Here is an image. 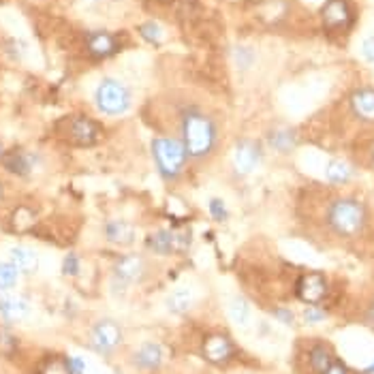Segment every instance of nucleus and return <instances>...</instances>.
<instances>
[{
    "mask_svg": "<svg viewBox=\"0 0 374 374\" xmlns=\"http://www.w3.org/2000/svg\"><path fill=\"white\" fill-rule=\"evenodd\" d=\"M139 32H142V36L146 39V41H150V43H161L163 41V28L156 24V22H148V24H144L142 28H139Z\"/></svg>",
    "mask_w": 374,
    "mask_h": 374,
    "instance_id": "nucleus-27",
    "label": "nucleus"
},
{
    "mask_svg": "<svg viewBox=\"0 0 374 374\" xmlns=\"http://www.w3.org/2000/svg\"><path fill=\"white\" fill-rule=\"evenodd\" d=\"M146 246L154 253V255H171L178 251H186L189 242H182V233H173V231H154L150 238H146Z\"/></svg>",
    "mask_w": 374,
    "mask_h": 374,
    "instance_id": "nucleus-9",
    "label": "nucleus"
},
{
    "mask_svg": "<svg viewBox=\"0 0 374 374\" xmlns=\"http://www.w3.org/2000/svg\"><path fill=\"white\" fill-rule=\"evenodd\" d=\"M274 314H276V319H278V321H283L285 325H291V323H293V312H291V310H287V308H276V310H274Z\"/></svg>",
    "mask_w": 374,
    "mask_h": 374,
    "instance_id": "nucleus-34",
    "label": "nucleus"
},
{
    "mask_svg": "<svg viewBox=\"0 0 374 374\" xmlns=\"http://www.w3.org/2000/svg\"><path fill=\"white\" fill-rule=\"evenodd\" d=\"M372 163H374V148H372Z\"/></svg>",
    "mask_w": 374,
    "mask_h": 374,
    "instance_id": "nucleus-37",
    "label": "nucleus"
},
{
    "mask_svg": "<svg viewBox=\"0 0 374 374\" xmlns=\"http://www.w3.org/2000/svg\"><path fill=\"white\" fill-rule=\"evenodd\" d=\"M203 357L210 361V363H227L233 355H236V347L233 342L222 336V334H212L203 340Z\"/></svg>",
    "mask_w": 374,
    "mask_h": 374,
    "instance_id": "nucleus-10",
    "label": "nucleus"
},
{
    "mask_svg": "<svg viewBox=\"0 0 374 374\" xmlns=\"http://www.w3.org/2000/svg\"><path fill=\"white\" fill-rule=\"evenodd\" d=\"M351 107L357 118L366 122H374V90L361 88L351 97Z\"/></svg>",
    "mask_w": 374,
    "mask_h": 374,
    "instance_id": "nucleus-18",
    "label": "nucleus"
},
{
    "mask_svg": "<svg viewBox=\"0 0 374 374\" xmlns=\"http://www.w3.org/2000/svg\"><path fill=\"white\" fill-rule=\"evenodd\" d=\"M261 163V148L255 142H240L233 152V167L240 175L253 173Z\"/></svg>",
    "mask_w": 374,
    "mask_h": 374,
    "instance_id": "nucleus-12",
    "label": "nucleus"
},
{
    "mask_svg": "<svg viewBox=\"0 0 374 374\" xmlns=\"http://www.w3.org/2000/svg\"><path fill=\"white\" fill-rule=\"evenodd\" d=\"M323 374H349V372H347V368H345L340 361H332V366L327 368Z\"/></svg>",
    "mask_w": 374,
    "mask_h": 374,
    "instance_id": "nucleus-35",
    "label": "nucleus"
},
{
    "mask_svg": "<svg viewBox=\"0 0 374 374\" xmlns=\"http://www.w3.org/2000/svg\"><path fill=\"white\" fill-rule=\"evenodd\" d=\"M105 238L107 242L116 244V246H131L135 242V227L133 222L128 220H122V218H114L109 222H105Z\"/></svg>",
    "mask_w": 374,
    "mask_h": 374,
    "instance_id": "nucleus-15",
    "label": "nucleus"
},
{
    "mask_svg": "<svg viewBox=\"0 0 374 374\" xmlns=\"http://www.w3.org/2000/svg\"><path fill=\"white\" fill-rule=\"evenodd\" d=\"M67 363H69L71 374H84V370H86V363H84L81 357H69Z\"/></svg>",
    "mask_w": 374,
    "mask_h": 374,
    "instance_id": "nucleus-33",
    "label": "nucleus"
},
{
    "mask_svg": "<svg viewBox=\"0 0 374 374\" xmlns=\"http://www.w3.org/2000/svg\"><path fill=\"white\" fill-rule=\"evenodd\" d=\"M97 107L107 116H120L131 107V92L118 79H103L97 88Z\"/></svg>",
    "mask_w": 374,
    "mask_h": 374,
    "instance_id": "nucleus-4",
    "label": "nucleus"
},
{
    "mask_svg": "<svg viewBox=\"0 0 374 374\" xmlns=\"http://www.w3.org/2000/svg\"><path fill=\"white\" fill-rule=\"evenodd\" d=\"M86 48H88L90 56H95V58H109L118 50V41H116L114 34L99 30V32H90L86 36Z\"/></svg>",
    "mask_w": 374,
    "mask_h": 374,
    "instance_id": "nucleus-14",
    "label": "nucleus"
},
{
    "mask_svg": "<svg viewBox=\"0 0 374 374\" xmlns=\"http://www.w3.org/2000/svg\"><path fill=\"white\" fill-rule=\"evenodd\" d=\"M13 222H15L18 229H28L34 222V214L28 208H18L15 214H13Z\"/></svg>",
    "mask_w": 374,
    "mask_h": 374,
    "instance_id": "nucleus-29",
    "label": "nucleus"
},
{
    "mask_svg": "<svg viewBox=\"0 0 374 374\" xmlns=\"http://www.w3.org/2000/svg\"><path fill=\"white\" fill-rule=\"evenodd\" d=\"M323 24L330 30H345L353 22V13L347 0H327L323 7Z\"/></svg>",
    "mask_w": 374,
    "mask_h": 374,
    "instance_id": "nucleus-8",
    "label": "nucleus"
},
{
    "mask_svg": "<svg viewBox=\"0 0 374 374\" xmlns=\"http://www.w3.org/2000/svg\"><path fill=\"white\" fill-rule=\"evenodd\" d=\"M67 137H69L71 144L81 146V148L95 146L101 137V126L95 120L86 118V116H75L73 120H69Z\"/></svg>",
    "mask_w": 374,
    "mask_h": 374,
    "instance_id": "nucleus-7",
    "label": "nucleus"
},
{
    "mask_svg": "<svg viewBox=\"0 0 374 374\" xmlns=\"http://www.w3.org/2000/svg\"><path fill=\"white\" fill-rule=\"evenodd\" d=\"M3 197H5V184L0 182V199H3Z\"/></svg>",
    "mask_w": 374,
    "mask_h": 374,
    "instance_id": "nucleus-36",
    "label": "nucleus"
},
{
    "mask_svg": "<svg viewBox=\"0 0 374 374\" xmlns=\"http://www.w3.org/2000/svg\"><path fill=\"white\" fill-rule=\"evenodd\" d=\"M361 54L366 60L374 62V36H366L363 43H361Z\"/></svg>",
    "mask_w": 374,
    "mask_h": 374,
    "instance_id": "nucleus-31",
    "label": "nucleus"
},
{
    "mask_svg": "<svg viewBox=\"0 0 374 374\" xmlns=\"http://www.w3.org/2000/svg\"><path fill=\"white\" fill-rule=\"evenodd\" d=\"M152 159L165 182L180 180L186 163H189V154L175 137H156L152 142Z\"/></svg>",
    "mask_w": 374,
    "mask_h": 374,
    "instance_id": "nucleus-2",
    "label": "nucleus"
},
{
    "mask_svg": "<svg viewBox=\"0 0 374 374\" xmlns=\"http://www.w3.org/2000/svg\"><path fill=\"white\" fill-rule=\"evenodd\" d=\"M146 272H148V263L142 255H122L114 263V278L124 287L139 283L146 276Z\"/></svg>",
    "mask_w": 374,
    "mask_h": 374,
    "instance_id": "nucleus-6",
    "label": "nucleus"
},
{
    "mask_svg": "<svg viewBox=\"0 0 374 374\" xmlns=\"http://www.w3.org/2000/svg\"><path fill=\"white\" fill-rule=\"evenodd\" d=\"M327 222L338 236H357L366 225V208L355 199H338L327 210Z\"/></svg>",
    "mask_w": 374,
    "mask_h": 374,
    "instance_id": "nucleus-3",
    "label": "nucleus"
},
{
    "mask_svg": "<svg viewBox=\"0 0 374 374\" xmlns=\"http://www.w3.org/2000/svg\"><path fill=\"white\" fill-rule=\"evenodd\" d=\"M332 361H334L332 353L327 351L323 345H316V347L310 351V366H312V370H314L316 374H323L327 368L332 366Z\"/></svg>",
    "mask_w": 374,
    "mask_h": 374,
    "instance_id": "nucleus-23",
    "label": "nucleus"
},
{
    "mask_svg": "<svg viewBox=\"0 0 374 374\" xmlns=\"http://www.w3.org/2000/svg\"><path fill=\"white\" fill-rule=\"evenodd\" d=\"M180 137L186 154L193 163H206L218 146L216 122L199 109H189L182 114Z\"/></svg>",
    "mask_w": 374,
    "mask_h": 374,
    "instance_id": "nucleus-1",
    "label": "nucleus"
},
{
    "mask_svg": "<svg viewBox=\"0 0 374 374\" xmlns=\"http://www.w3.org/2000/svg\"><path fill=\"white\" fill-rule=\"evenodd\" d=\"M304 319H306L308 323H319V321H323V319H325V312L312 306V308H306V312H304Z\"/></svg>",
    "mask_w": 374,
    "mask_h": 374,
    "instance_id": "nucleus-32",
    "label": "nucleus"
},
{
    "mask_svg": "<svg viewBox=\"0 0 374 374\" xmlns=\"http://www.w3.org/2000/svg\"><path fill=\"white\" fill-rule=\"evenodd\" d=\"M325 175H327V180L334 182V184H347V182L355 175V171H353V167H351L349 163H345V161H332L330 165H327Z\"/></svg>",
    "mask_w": 374,
    "mask_h": 374,
    "instance_id": "nucleus-21",
    "label": "nucleus"
},
{
    "mask_svg": "<svg viewBox=\"0 0 374 374\" xmlns=\"http://www.w3.org/2000/svg\"><path fill=\"white\" fill-rule=\"evenodd\" d=\"M269 144L278 152H289L295 146V137L289 128H278L269 135Z\"/></svg>",
    "mask_w": 374,
    "mask_h": 374,
    "instance_id": "nucleus-22",
    "label": "nucleus"
},
{
    "mask_svg": "<svg viewBox=\"0 0 374 374\" xmlns=\"http://www.w3.org/2000/svg\"><path fill=\"white\" fill-rule=\"evenodd\" d=\"M43 374H71V370H69L67 359L52 357V359L45 361V366H43Z\"/></svg>",
    "mask_w": 374,
    "mask_h": 374,
    "instance_id": "nucleus-26",
    "label": "nucleus"
},
{
    "mask_svg": "<svg viewBox=\"0 0 374 374\" xmlns=\"http://www.w3.org/2000/svg\"><path fill=\"white\" fill-rule=\"evenodd\" d=\"M20 272L13 263H0V291H11L18 285Z\"/></svg>",
    "mask_w": 374,
    "mask_h": 374,
    "instance_id": "nucleus-25",
    "label": "nucleus"
},
{
    "mask_svg": "<svg viewBox=\"0 0 374 374\" xmlns=\"http://www.w3.org/2000/svg\"><path fill=\"white\" fill-rule=\"evenodd\" d=\"M0 156H3V148H0Z\"/></svg>",
    "mask_w": 374,
    "mask_h": 374,
    "instance_id": "nucleus-38",
    "label": "nucleus"
},
{
    "mask_svg": "<svg viewBox=\"0 0 374 374\" xmlns=\"http://www.w3.org/2000/svg\"><path fill=\"white\" fill-rule=\"evenodd\" d=\"M122 327L114 319H99L90 330V347L101 355H112L122 345Z\"/></svg>",
    "mask_w": 374,
    "mask_h": 374,
    "instance_id": "nucleus-5",
    "label": "nucleus"
},
{
    "mask_svg": "<svg viewBox=\"0 0 374 374\" xmlns=\"http://www.w3.org/2000/svg\"><path fill=\"white\" fill-rule=\"evenodd\" d=\"M9 257H11V263L15 265L18 272L22 274H34L39 269V257L32 248L28 246H13L9 251Z\"/></svg>",
    "mask_w": 374,
    "mask_h": 374,
    "instance_id": "nucleus-19",
    "label": "nucleus"
},
{
    "mask_svg": "<svg viewBox=\"0 0 374 374\" xmlns=\"http://www.w3.org/2000/svg\"><path fill=\"white\" fill-rule=\"evenodd\" d=\"M30 314V304L18 295H3L0 298V319L5 323L24 321Z\"/></svg>",
    "mask_w": 374,
    "mask_h": 374,
    "instance_id": "nucleus-17",
    "label": "nucleus"
},
{
    "mask_svg": "<svg viewBox=\"0 0 374 374\" xmlns=\"http://www.w3.org/2000/svg\"><path fill=\"white\" fill-rule=\"evenodd\" d=\"M79 269H81L79 257H77V255H67L65 261H62V274H67V276H77Z\"/></svg>",
    "mask_w": 374,
    "mask_h": 374,
    "instance_id": "nucleus-30",
    "label": "nucleus"
},
{
    "mask_svg": "<svg viewBox=\"0 0 374 374\" xmlns=\"http://www.w3.org/2000/svg\"><path fill=\"white\" fill-rule=\"evenodd\" d=\"M229 314L238 325H246L251 319V306L244 298H233L229 304Z\"/></svg>",
    "mask_w": 374,
    "mask_h": 374,
    "instance_id": "nucleus-24",
    "label": "nucleus"
},
{
    "mask_svg": "<svg viewBox=\"0 0 374 374\" xmlns=\"http://www.w3.org/2000/svg\"><path fill=\"white\" fill-rule=\"evenodd\" d=\"M0 163H3V167L7 171H11L13 175H28L36 167L39 159L30 152L13 150V152H7V154L0 156Z\"/></svg>",
    "mask_w": 374,
    "mask_h": 374,
    "instance_id": "nucleus-16",
    "label": "nucleus"
},
{
    "mask_svg": "<svg viewBox=\"0 0 374 374\" xmlns=\"http://www.w3.org/2000/svg\"><path fill=\"white\" fill-rule=\"evenodd\" d=\"M210 216H212L216 222H225V220L229 218V210H227V206H225L222 199H218V197L210 199Z\"/></svg>",
    "mask_w": 374,
    "mask_h": 374,
    "instance_id": "nucleus-28",
    "label": "nucleus"
},
{
    "mask_svg": "<svg viewBox=\"0 0 374 374\" xmlns=\"http://www.w3.org/2000/svg\"><path fill=\"white\" fill-rule=\"evenodd\" d=\"M193 306V293L191 289H175L169 298H167V308L173 314H184L189 312Z\"/></svg>",
    "mask_w": 374,
    "mask_h": 374,
    "instance_id": "nucleus-20",
    "label": "nucleus"
},
{
    "mask_svg": "<svg viewBox=\"0 0 374 374\" xmlns=\"http://www.w3.org/2000/svg\"><path fill=\"white\" fill-rule=\"evenodd\" d=\"M133 366L142 372H152L159 370L165 361V351L159 342H144L135 353H133Z\"/></svg>",
    "mask_w": 374,
    "mask_h": 374,
    "instance_id": "nucleus-11",
    "label": "nucleus"
},
{
    "mask_svg": "<svg viewBox=\"0 0 374 374\" xmlns=\"http://www.w3.org/2000/svg\"><path fill=\"white\" fill-rule=\"evenodd\" d=\"M327 295V283L325 278L316 272L304 274L298 283V298L306 304H319Z\"/></svg>",
    "mask_w": 374,
    "mask_h": 374,
    "instance_id": "nucleus-13",
    "label": "nucleus"
}]
</instances>
